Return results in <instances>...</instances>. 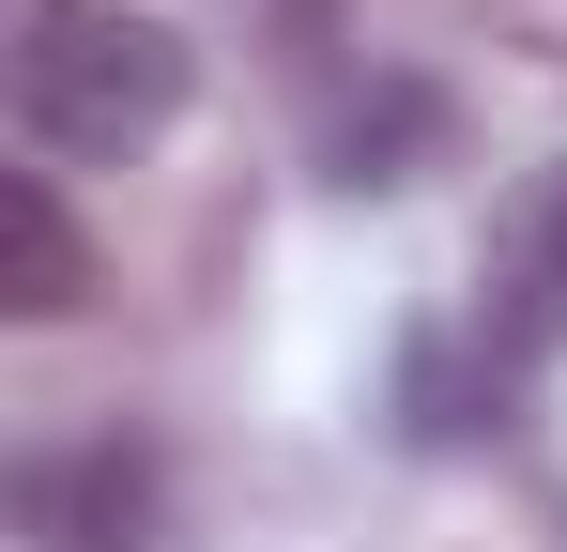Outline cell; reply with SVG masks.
I'll list each match as a JSON object with an SVG mask.
<instances>
[{
	"mask_svg": "<svg viewBox=\"0 0 567 552\" xmlns=\"http://www.w3.org/2000/svg\"><path fill=\"white\" fill-rule=\"evenodd\" d=\"M185 31L169 16H47L31 47H16V123H31V154H62V170H123V154H154L169 123H185Z\"/></svg>",
	"mask_w": 567,
	"mask_h": 552,
	"instance_id": "obj_1",
	"label": "cell"
},
{
	"mask_svg": "<svg viewBox=\"0 0 567 552\" xmlns=\"http://www.w3.org/2000/svg\"><path fill=\"white\" fill-rule=\"evenodd\" d=\"M553 338H567V154L491 215V384H522Z\"/></svg>",
	"mask_w": 567,
	"mask_h": 552,
	"instance_id": "obj_2",
	"label": "cell"
},
{
	"mask_svg": "<svg viewBox=\"0 0 567 552\" xmlns=\"http://www.w3.org/2000/svg\"><path fill=\"white\" fill-rule=\"evenodd\" d=\"M16 522L47 552H154V460L123 446V430L107 446H62V460L16 476Z\"/></svg>",
	"mask_w": 567,
	"mask_h": 552,
	"instance_id": "obj_3",
	"label": "cell"
},
{
	"mask_svg": "<svg viewBox=\"0 0 567 552\" xmlns=\"http://www.w3.org/2000/svg\"><path fill=\"white\" fill-rule=\"evenodd\" d=\"M78 292H93V246L62 231L47 170H0V307H16V323H62Z\"/></svg>",
	"mask_w": 567,
	"mask_h": 552,
	"instance_id": "obj_4",
	"label": "cell"
},
{
	"mask_svg": "<svg viewBox=\"0 0 567 552\" xmlns=\"http://www.w3.org/2000/svg\"><path fill=\"white\" fill-rule=\"evenodd\" d=\"M62 16H78V0H62Z\"/></svg>",
	"mask_w": 567,
	"mask_h": 552,
	"instance_id": "obj_5",
	"label": "cell"
}]
</instances>
